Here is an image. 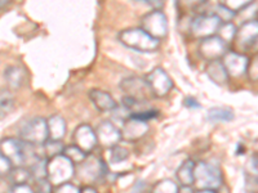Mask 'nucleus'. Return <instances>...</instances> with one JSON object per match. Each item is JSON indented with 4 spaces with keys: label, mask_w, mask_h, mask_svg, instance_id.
I'll return each mask as SVG.
<instances>
[{
    "label": "nucleus",
    "mask_w": 258,
    "mask_h": 193,
    "mask_svg": "<svg viewBox=\"0 0 258 193\" xmlns=\"http://www.w3.org/2000/svg\"><path fill=\"white\" fill-rule=\"evenodd\" d=\"M38 147L40 146L30 144L20 138L8 137L0 142V152L11 161L13 166L30 167L43 158V155L38 152Z\"/></svg>",
    "instance_id": "obj_1"
},
{
    "label": "nucleus",
    "mask_w": 258,
    "mask_h": 193,
    "mask_svg": "<svg viewBox=\"0 0 258 193\" xmlns=\"http://www.w3.org/2000/svg\"><path fill=\"white\" fill-rule=\"evenodd\" d=\"M117 40L128 49L140 53H153L159 49L160 41L150 36L140 27H131L119 32Z\"/></svg>",
    "instance_id": "obj_2"
},
{
    "label": "nucleus",
    "mask_w": 258,
    "mask_h": 193,
    "mask_svg": "<svg viewBox=\"0 0 258 193\" xmlns=\"http://www.w3.org/2000/svg\"><path fill=\"white\" fill-rule=\"evenodd\" d=\"M222 184V171L220 166L213 165L211 162L202 161L199 164H195L194 170V185H197L199 189L216 190Z\"/></svg>",
    "instance_id": "obj_3"
},
{
    "label": "nucleus",
    "mask_w": 258,
    "mask_h": 193,
    "mask_svg": "<svg viewBox=\"0 0 258 193\" xmlns=\"http://www.w3.org/2000/svg\"><path fill=\"white\" fill-rule=\"evenodd\" d=\"M75 175V165L63 155L47 160V180L52 187L68 183Z\"/></svg>",
    "instance_id": "obj_4"
},
{
    "label": "nucleus",
    "mask_w": 258,
    "mask_h": 193,
    "mask_svg": "<svg viewBox=\"0 0 258 193\" xmlns=\"http://www.w3.org/2000/svg\"><path fill=\"white\" fill-rule=\"evenodd\" d=\"M75 173H78V178L83 183H87L88 185L102 180L109 175V166L101 157L88 155L82 164L78 165Z\"/></svg>",
    "instance_id": "obj_5"
},
{
    "label": "nucleus",
    "mask_w": 258,
    "mask_h": 193,
    "mask_svg": "<svg viewBox=\"0 0 258 193\" xmlns=\"http://www.w3.org/2000/svg\"><path fill=\"white\" fill-rule=\"evenodd\" d=\"M20 139L34 146H41L48 139L47 119L36 116L27 120L20 130Z\"/></svg>",
    "instance_id": "obj_6"
},
{
    "label": "nucleus",
    "mask_w": 258,
    "mask_h": 193,
    "mask_svg": "<svg viewBox=\"0 0 258 193\" xmlns=\"http://www.w3.org/2000/svg\"><path fill=\"white\" fill-rule=\"evenodd\" d=\"M140 29L150 36L160 41L168 35V18L163 11H151L142 16L140 20Z\"/></svg>",
    "instance_id": "obj_7"
},
{
    "label": "nucleus",
    "mask_w": 258,
    "mask_h": 193,
    "mask_svg": "<svg viewBox=\"0 0 258 193\" xmlns=\"http://www.w3.org/2000/svg\"><path fill=\"white\" fill-rule=\"evenodd\" d=\"M119 88H120L121 93L124 94L123 96L132 98V100L137 101V102L149 103V101L154 98L145 77H126V79H124L119 84Z\"/></svg>",
    "instance_id": "obj_8"
},
{
    "label": "nucleus",
    "mask_w": 258,
    "mask_h": 193,
    "mask_svg": "<svg viewBox=\"0 0 258 193\" xmlns=\"http://www.w3.org/2000/svg\"><path fill=\"white\" fill-rule=\"evenodd\" d=\"M221 21L213 13H202L192 18L190 22V31L195 38L206 39L217 34Z\"/></svg>",
    "instance_id": "obj_9"
},
{
    "label": "nucleus",
    "mask_w": 258,
    "mask_h": 193,
    "mask_svg": "<svg viewBox=\"0 0 258 193\" xmlns=\"http://www.w3.org/2000/svg\"><path fill=\"white\" fill-rule=\"evenodd\" d=\"M145 79H146L147 84H149L151 94L155 98L165 96L173 88V81L169 77V75L165 72L164 68L161 67L154 68Z\"/></svg>",
    "instance_id": "obj_10"
},
{
    "label": "nucleus",
    "mask_w": 258,
    "mask_h": 193,
    "mask_svg": "<svg viewBox=\"0 0 258 193\" xmlns=\"http://www.w3.org/2000/svg\"><path fill=\"white\" fill-rule=\"evenodd\" d=\"M94 133H96L97 144L107 149L117 146L123 141L120 129L110 120L101 121L98 126L94 129Z\"/></svg>",
    "instance_id": "obj_11"
},
{
    "label": "nucleus",
    "mask_w": 258,
    "mask_h": 193,
    "mask_svg": "<svg viewBox=\"0 0 258 193\" xmlns=\"http://www.w3.org/2000/svg\"><path fill=\"white\" fill-rule=\"evenodd\" d=\"M221 61H222L223 67L226 68L229 77H235V79L245 75L248 63H249V58L245 54L235 52V50H227L225 56L221 58Z\"/></svg>",
    "instance_id": "obj_12"
},
{
    "label": "nucleus",
    "mask_w": 258,
    "mask_h": 193,
    "mask_svg": "<svg viewBox=\"0 0 258 193\" xmlns=\"http://www.w3.org/2000/svg\"><path fill=\"white\" fill-rule=\"evenodd\" d=\"M229 50V45L225 41L221 40L217 35L209 36V38L202 39L199 44L200 56L206 61H218Z\"/></svg>",
    "instance_id": "obj_13"
},
{
    "label": "nucleus",
    "mask_w": 258,
    "mask_h": 193,
    "mask_svg": "<svg viewBox=\"0 0 258 193\" xmlns=\"http://www.w3.org/2000/svg\"><path fill=\"white\" fill-rule=\"evenodd\" d=\"M73 141L74 144L84 151L87 155H89L97 147L96 133H94V129L88 124H82L75 128L73 133Z\"/></svg>",
    "instance_id": "obj_14"
},
{
    "label": "nucleus",
    "mask_w": 258,
    "mask_h": 193,
    "mask_svg": "<svg viewBox=\"0 0 258 193\" xmlns=\"http://www.w3.org/2000/svg\"><path fill=\"white\" fill-rule=\"evenodd\" d=\"M257 36H258V24L257 20L248 21L240 25L236 30V35H235L234 41L238 43L239 47L243 49H249L253 45L257 44Z\"/></svg>",
    "instance_id": "obj_15"
},
{
    "label": "nucleus",
    "mask_w": 258,
    "mask_h": 193,
    "mask_svg": "<svg viewBox=\"0 0 258 193\" xmlns=\"http://www.w3.org/2000/svg\"><path fill=\"white\" fill-rule=\"evenodd\" d=\"M149 129V124L145 123V121H140L137 119L129 117L124 123H121V138L128 142L140 141L142 137L146 135Z\"/></svg>",
    "instance_id": "obj_16"
},
{
    "label": "nucleus",
    "mask_w": 258,
    "mask_h": 193,
    "mask_svg": "<svg viewBox=\"0 0 258 193\" xmlns=\"http://www.w3.org/2000/svg\"><path fill=\"white\" fill-rule=\"evenodd\" d=\"M89 100L93 103V106L96 107L98 111L101 112H111L116 109V101L114 100V96L110 93L105 90H101V89H91L88 93Z\"/></svg>",
    "instance_id": "obj_17"
},
{
    "label": "nucleus",
    "mask_w": 258,
    "mask_h": 193,
    "mask_svg": "<svg viewBox=\"0 0 258 193\" xmlns=\"http://www.w3.org/2000/svg\"><path fill=\"white\" fill-rule=\"evenodd\" d=\"M26 70L22 66H9L4 71V79H6L8 89H20L24 86L25 80H26Z\"/></svg>",
    "instance_id": "obj_18"
},
{
    "label": "nucleus",
    "mask_w": 258,
    "mask_h": 193,
    "mask_svg": "<svg viewBox=\"0 0 258 193\" xmlns=\"http://www.w3.org/2000/svg\"><path fill=\"white\" fill-rule=\"evenodd\" d=\"M47 128H48V139L52 141H59L66 135V121L61 115H52L47 119Z\"/></svg>",
    "instance_id": "obj_19"
},
{
    "label": "nucleus",
    "mask_w": 258,
    "mask_h": 193,
    "mask_svg": "<svg viewBox=\"0 0 258 193\" xmlns=\"http://www.w3.org/2000/svg\"><path fill=\"white\" fill-rule=\"evenodd\" d=\"M206 73L207 76L209 77L211 81H213L214 84L218 85V86H222L229 82L230 77L226 72V68L223 67L222 61L218 59V61H211L208 62L206 67Z\"/></svg>",
    "instance_id": "obj_20"
},
{
    "label": "nucleus",
    "mask_w": 258,
    "mask_h": 193,
    "mask_svg": "<svg viewBox=\"0 0 258 193\" xmlns=\"http://www.w3.org/2000/svg\"><path fill=\"white\" fill-rule=\"evenodd\" d=\"M194 170H195V162L191 158H187L182 162V165L176 171V178L181 187H192Z\"/></svg>",
    "instance_id": "obj_21"
},
{
    "label": "nucleus",
    "mask_w": 258,
    "mask_h": 193,
    "mask_svg": "<svg viewBox=\"0 0 258 193\" xmlns=\"http://www.w3.org/2000/svg\"><path fill=\"white\" fill-rule=\"evenodd\" d=\"M16 109V100L12 90L8 88L0 89V120L12 114Z\"/></svg>",
    "instance_id": "obj_22"
},
{
    "label": "nucleus",
    "mask_w": 258,
    "mask_h": 193,
    "mask_svg": "<svg viewBox=\"0 0 258 193\" xmlns=\"http://www.w3.org/2000/svg\"><path fill=\"white\" fill-rule=\"evenodd\" d=\"M207 117L211 123H230L235 119V114L230 107H213L208 110Z\"/></svg>",
    "instance_id": "obj_23"
},
{
    "label": "nucleus",
    "mask_w": 258,
    "mask_h": 193,
    "mask_svg": "<svg viewBox=\"0 0 258 193\" xmlns=\"http://www.w3.org/2000/svg\"><path fill=\"white\" fill-rule=\"evenodd\" d=\"M7 178H8L9 183L12 185L27 184L30 179H31V174H30L29 167L13 166L12 170L7 175Z\"/></svg>",
    "instance_id": "obj_24"
},
{
    "label": "nucleus",
    "mask_w": 258,
    "mask_h": 193,
    "mask_svg": "<svg viewBox=\"0 0 258 193\" xmlns=\"http://www.w3.org/2000/svg\"><path fill=\"white\" fill-rule=\"evenodd\" d=\"M41 149H43V157L44 158H52L54 156L62 155L63 152L64 146L62 142L59 141H52V139H47L44 143L41 144Z\"/></svg>",
    "instance_id": "obj_25"
},
{
    "label": "nucleus",
    "mask_w": 258,
    "mask_h": 193,
    "mask_svg": "<svg viewBox=\"0 0 258 193\" xmlns=\"http://www.w3.org/2000/svg\"><path fill=\"white\" fill-rule=\"evenodd\" d=\"M236 30L238 27L235 26L234 22H227V24H221V26L218 27L217 34L216 35L223 40L226 44L229 45L230 43H232L235 39V35H236Z\"/></svg>",
    "instance_id": "obj_26"
},
{
    "label": "nucleus",
    "mask_w": 258,
    "mask_h": 193,
    "mask_svg": "<svg viewBox=\"0 0 258 193\" xmlns=\"http://www.w3.org/2000/svg\"><path fill=\"white\" fill-rule=\"evenodd\" d=\"M62 155H63L64 157H68L74 165L82 164L83 161L87 158V156H88L87 153L84 152V151H82L79 147L75 146V144H70V146L64 147Z\"/></svg>",
    "instance_id": "obj_27"
},
{
    "label": "nucleus",
    "mask_w": 258,
    "mask_h": 193,
    "mask_svg": "<svg viewBox=\"0 0 258 193\" xmlns=\"http://www.w3.org/2000/svg\"><path fill=\"white\" fill-rule=\"evenodd\" d=\"M30 174H31V178L35 179L36 181L47 180V158H40L29 167Z\"/></svg>",
    "instance_id": "obj_28"
},
{
    "label": "nucleus",
    "mask_w": 258,
    "mask_h": 193,
    "mask_svg": "<svg viewBox=\"0 0 258 193\" xmlns=\"http://www.w3.org/2000/svg\"><path fill=\"white\" fill-rule=\"evenodd\" d=\"M213 15L221 21V24H227V22H232L235 17H236V13L234 11L226 7L223 3L217 4L213 9Z\"/></svg>",
    "instance_id": "obj_29"
},
{
    "label": "nucleus",
    "mask_w": 258,
    "mask_h": 193,
    "mask_svg": "<svg viewBox=\"0 0 258 193\" xmlns=\"http://www.w3.org/2000/svg\"><path fill=\"white\" fill-rule=\"evenodd\" d=\"M109 156V161L110 164H120V162H124L126 158L129 157V152L128 149H125L124 147L121 146H115L112 148L109 149V152H107Z\"/></svg>",
    "instance_id": "obj_30"
},
{
    "label": "nucleus",
    "mask_w": 258,
    "mask_h": 193,
    "mask_svg": "<svg viewBox=\"0 0 258 193\" xmlns=\"http://www.w3.org/2000/svg\"><path fill=\"white\" fill-rule=\"evenodd\" d=\"M178 188L176 181L170 180V179H163L154 185L151 193H177Z\"/></svg>",
    "instance_id": "obj_31"
},
{
    "label": "nucleus",
    "mask_w": 258,
    "mask_h": 193,
    "mask_svg": "<svg viewBox=\"0 0 258 193\" xmlns=\"http://www.w3.org/2000/svg\"><path fill=\"white\" fill-rule=\"evenodd\" d=\"M52 193H80V188L68 181V183L59 184L57 187H53Z\"/></svg>",
    "instance_id": "obj_32"
},
{
    "label": "nucleus",
    "mask_w": 258,
    "mask_h": 193,
    "mask_svg": "<svg viewBox=\"0 0 258 193\" xmlns=\"http://www.w3.org/2000/svg\"><path fill=\"white\" fill-rule=\"evenodd\" d=\"M13 165L11 164V161L0 152V178H4L9 174V171L12 170Z\"/></svg>",
    "instance_id": "obj_33"
},
{
    "label": "nucleus",
    "mask_w": 258,
    "mask_h": 193,
    "mask_svg": "<svg viewBox=\"0 0 258 193\" xmlns=\"http://www.w3.org/2000/svg\"><path fill=\"white\" fill-rule=\"evenodd\" d=\"M249 76V79L252 81H257V76H258V64H257V54L254 56V59L250 61L249 59V63H248V68H246V73Z\"/></svg>",
    "instance_id": "obj_34"
},
{
    "label": "nucleus",
    "mask_w": 258,
    "mask_h": 193,
    "mask_svg": "<svg viewBox=\"0 0 258 193\" xmlns=\"http://www.w3.org/2000/svg\"><path fill=\"white\" fill-rule=\"evenodd\" d=\"M8 193H35V190L32 189L29 184H20L12 185Z\"/></svg>",
    "instance_id": "obj_35"
},
{
    "label": "nucleus",
    "mask_w": 258,
    "mask_h": 193,
    "mask_svg": "<svg viewBox=\"0 0 258 193\" xmlns=\"http://www.w3.org/2000/svg\"><path fill=\"white\" fill-rule=\"evenodd\" d=\"M185 106L188 107V109H199L200 103L198 102L195 98H191V96H187L185 100Z\"/></svg>",
    "instance_id": "obj_36"
},
{
    "label": "nucleus",
    "mask_w": 258,
    "mask_h": 193,
    "mask_svg": "<svg viewBox=\"0 0 258 193\" xmlns=\"http://www.w3.org/2000/svg\"><path fill=\"white\" fill-rule=\"evenodd\" d=\"M145 187H146V183H145L144 180L137 181V184L133 187L132 192H131V193H142V190L145 189Z\"/></svg>",
    "instance_id": "obj_37"
},
{
    "label": "nucleus",
    "mask_w": 258,
    "mask_h": 193,
    "mask_svg": "<svg viewBox=\"0 0 258 193\" xmlns=\"http://www.w3.org/2000/svg\"><path fill=\"white\" fill-rule=\"evenodd\" d=\"M80 193H98L93 187L91 185H85V187L80 188Z\"/></svg>",
    "instance_id": "obj_38"
},
{
    "label": "nucleus",
    "mask_w": 258,
    "mask_h": 193,
    "mask_svg": "<svg viewBox=\"0 0 258 193\" xmlns=\"http://www.w3.org/2000/svg\"><path fill=\"white\" fill-rule=\"evenodd\" d=\"M177 193H195V190L192 189V187H181L178 188Z\"/></svg>",
    "instance_id": "obj_39"
},
{
    "label": "nucleus",
    "mask_w": 258,
    "mask_h": 193,
    "mask_svg": "<svg viewBox=\"0 0 258 193\" xmlns=\"http://www.w3.org/2000/svg\"><path fill=\"white\" fill-rule=\"evenodd\" d=\"M195 193H216V192H214V190H207V189H199V190H198V192H195Z\"/></svg>",
    "instance_id": "obj_40"
}]
</instances>
